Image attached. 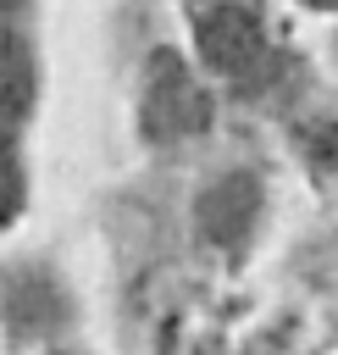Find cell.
I'll use <instances>...</instances> for the list:
<instances>
[{"label": "cell", "mask_w": 338, "mask_h": 355, "mask_svg": "<svg viewBox=\"0 0 338 355\" xmlns=\"http://www.w3.org/2000/svg\"><path fill=\"white\" fill-rule=\"evenodd\" d=\"M33 94V61L17 33L0 28V111H22Z\"/></svg>", "instance_id": "obj_5"}, {"label": "cell", "mask_w": 338, "mask_h": 355, "mask_svg": "<svg viewBox=\"0 0 338 355\" xmlns=\"http://www.w3.org/2000/svg\"><path fill=\"white\" fill-rule=\"evenodd\" d=\"M0 6H11V0H0Z\"/></svg>", "instance_id": "obj_8"}, {"label": "cell", "mask_w": 338, "mask_h": 355, "mask_svg": "<svg viewBox=\"0 0 338 355\" xmlns=\"http://www.w3.org/2000/svg\"><path fill=\"white\" fill-rule=\"evenodd\" d=\"M17 205H22V172H17V150H11V139L0 133V227L17 216Z\"/></svg>", "instance_id": "obj_6"}, {"label": "cell", "mask_w": 338, "mask_h": 355, "mask_svg": "<svg viewBox=\"0 0 338 355\" xmlns=\"http://www.w3.org/2000/svg\"><path fill=\"white\" fill-rule=\"evenodd\" d=\"M6 316H11V327H28V333L55 327V322H61V294H55V283H50L44 272H17V277L6 283Z\"/></svg>", "instance_id": "obj_4"}, {"label": "cell", "mask_w": 338, "mask_h": 355, "mask_svg": "<svg viewBox=\"0 0 338 355\" xmlns=\"http://www.w3.org/2000/svg\"><path fill=\"white\" fill-rule=\"evenodd\" d=\"M310 6H338V0H310Z\"/></svg>", "instance_id": "obj_7"}, {"label": "cell", "mask_w": 338, "mask_h": 355, "mask_svg": "<svg viewBox=\"0 0 338 355\" xmlns=\"http://www.w3.org/2000/svg\"><path fill=\"white\" fill-rule=\"evenodd\" d=\"M211 122V100L194 83V72L177 55H155L150 61V94H144V128L155 139H188Z\"/></svg>", "instance_id": "obj_1"}, {"label": "cell", "mask_w": 338, "mask_h": 355, "mask_svg": "<svg viewBox=\"0 0 338 355\" xmlns=\"http://www.w3.org/2000/svg\"><path fill=\"white\" fill-rule=\"evenodd\" d=\"M194 33H199L205 61L222 67V72H244V67H255L260 50H266L255 0H199Z\"/></svg>", "instance_id": "obj_2"}, {"label": "cell", "mask_w": 338, "mask_h": 355, "mask_svg": "<svg viewBox=\"0 0 338 355\" xmlns=\"http://www.w3.org/2000/svg\"><path fill=\"white\" fill-rule=\"evenodd\" d=\"M255 211H260V183L249 172H227L222 183H211L199 194V227L211 244H238L249 233Z\"/></svg>", "instance_id": "obj_3"}]
</instances>
